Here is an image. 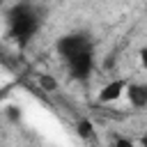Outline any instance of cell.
Wrapping results in <instances>:
<instances>
[{
  "label": "cell",
  "mask_w": 147,
  "mask_h": 147,
  "mask_svg": "<svg viewBox=\"0 0 147 147\" xmlns=\"http://www.w3.org/2000/svg\"><path fill=\"white\" fill-rule=\"evenodd\" d=\"M7 23H9V34H11L18 44H28V41L37 34V30H39V25H41V14H39V9H37L34 5H30V2H18V5H14V7L9 9Z\"/></svg>",
  "instance_id": "obj_1"
},
{
  "label": "cell",
  "mask_w": 147,
  "mask_h": 147,
  "mask_svg": "<svg viewBox=\"0 0 147 147\" xmlns=\"http://www.w3.org/2000/svg\"><path fill=\"white\" fill-rule=\"evenodd\" d=\"M90 48H94V44H92L90 34H85V32L64 34V37H60L57 44H55V51L60 53L62 60H67V57H71V55H78V53H83V51H90Z\"/></svg>",
  "instance_id": "obj_2"
},
{
  "label": "cell",
  "mask_w": 147,
  "mask_h": 147,
  "mask_svg": "<svg viewBox=\"0 0 147 147\" xmlns=\"http://www.w3.org/2000/svg\"><path fill=\"white\" fill-rule=\"evenodd\" d=\"M64 64H67V69H69V74H71V78H76V80H87V78H90V74H92V69H94V48H90V51H83V53H78V55L67 57V60H64Z\"/></svg>",
  "instance_id": "obj_3"
},
{
  "label": "cell",
  "mask_w": 147,
  "mask_h": 147,
  "mask_svg": "<svg viewBox=\"0 0 147 147\" xmlns=\"http://www.w3.org/2000/svg\"><path fill=\"white\" fill-rule=\"evenodd\" d=\"M124 92H126V80H122V78L110 80L108 85H103V87H101V92H99V101H101V103L117 101V99H119Z\"/></svg>",
  "instance_id": "obj_4"
},
{
  "label": "cell",
  "mask_w": 147,
  "mask_h": 147,
  "mask_svg": "<svg viewBox=\"0 0 147 147\" xmlns=\"http://www.w3.org/2000/svg\"><path fill=\"white\" fill-rule=\"evenodd\" d=\"M124 94L129 96L133 108H145L147 106V83H131V85H126Z\"/></svg>",
  "instance_id": "obj_5"
},
{
  "label": "cell",
  "mask_w": 147,
  "mask_h": 147,
  "mask_svg": "<svg viewBox=\"0 0 147 147\" xmlns=\"http://www.w3.org/2000/svg\"><path fill=\"white\" fill-rule=\"evenodd\" d=\"M76 131H78V136H80V138H85V140H90V138L94 136V126H92V122H90V119H80Z\"/></svg>",
  "instance_id": "obj_6"
},
{
  "label": "cell",
  "mask_w": 147,
  "mask_h": 147,
  "mask_svg": "<svg viewBox=\"0 0 147 147\" xmlns=\"http://www.w3.org/2000/svg\"><path fill=\"white\" fill-rule=\"evenodd\" d=\"M39 85H41L46 92H55V90H57V80H55L53 76H46V74L39 76Z\"/></svg>",
  "instance_id": "obj_7"
},
{
  "label": "cell",
  "mask_w": 147,
  "mask_h": 147,
  "mask_svg": "<svg viewBox=\"0 0 147 147\" xmlns=\"http://www.w3.org/2000/svg\"><path fill=\"white\" fill-rule=\"evenodd\" d=\"M113 147H133V142H131L129 138H117V140L113 142Z\"/></svg>",
  "instance_id": "obj_8"
},
{
  "label": "cell",
  "mask_w": 147,
  "mask_h": 147,
  "mask_svg": "<svg viewBox=\"0 0 147 147\" xmlns=\"http://www.w3.org/2000/svg\"><path fill=\"white\" fill-rule=\"evenodd\" d=\"M140 62H142V67L147 69V46H145V48H140Z\"/></svg>",
  "instance_id": "obj_9"
},
{
  "label": "cell",
  "mask_w": 147,
  "mask_h": 147,
  "mask_svg": "<svg viewBox=\"0 0 147 147\" xmlns=\"http://www.w3.org/2000/svg\"><path fill=\"white\" fill-rule=\"evenodd\" d=\"M142 147H147V136H145V138H142Z\"/></svg>",
  "instance_id": "obj_10"
},
{
  "label": "cell",
  "mask_w": 147,
  "mask_h": 147,
  "mask_svg": "<svg viewBox=\"0 0 147 147\" xmlns=\"http://www.w3.org/2000/svg\"><path fill=\"white\" fill-rule=\"evenodd\" d=\"M2 2H5V0H0V5H2Z\"/></svg>",
  "instance_id": "obj_11"
}]
</instances>
